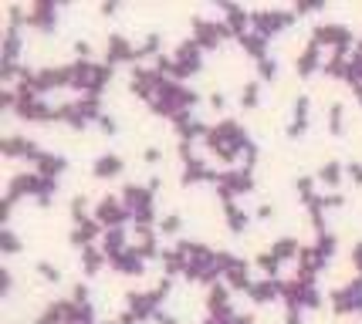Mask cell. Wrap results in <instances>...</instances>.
<instances>
[{
	"label": "cell",
	"mask_w": 362,
	"mask_h": 324,
	"mask_svg": "<svg viewBox=\"0 0 362 324\" xmlns=\"http://www.w3.org/2000/svg\"><path fill=\"white\" fill-rule=\"evenodd\" d=\"M119 196H122V203H126V210L136 227H153L156 223V203H153L156 193L149 189V183H126Z\"/></svg>",
	"instance_id": "obj_1"
},
{
	"label": "cell",
	"mask_w": 362,
	"mask_h": 324,
	"mask_svg": "<svg viewBox=\"0 0 362 324\" xmlns=\"http://www.w3.org/2000/svg\"><path fill=\"white\" fill-rule=\"evenodd\" d=\"M112 81V64L109 61H71V85L81 95H98L105 92V85Z\"/></svg>",
	"instance_id": "obj_2"
},
{
	"label": "cell",
	"mask_w": 362,
	"mask_h": 324,
	"mask_svg": "<svg viewBox=\"0 0 362 324\" xmlns=\"http://www.w3.org/2000/svg\"><path fill=\"white\" fill-rule=\"evenodd\" d=\"M214 186H217V196L223 203H230L234 196H244V193L254 189V172L251 166H227V169L217 172Z\"/></svg>",
	"instance_id": "obj_3"
},
{
	"label": "cell",
	"mask_w": 362,
	"mask_h": 324,
	"mask_svg": "<svg viewBox=\"0 0 362 324\" xmlns=\"http://www.w3.org/2000/svg\"><path fill=\"white\" fill-rule=\"evenodd\" d=\"M98 119H102V102L95 95H78V98L58 105V122H68V125H75V128H81V125H88V122H98Z\"/></svg>",
	"instance_id": "obj_4"
},
{
	"label": "cell",
	"mask_w": 362,
	"mask_h": 324,
	"mask_svg": "<svg viewBox=\"0 0 362 324\" xmlns=\"http://www.w3.org/2000/svg\"><path fill=\"white\" fill-rule=\"evenodd\" d=\"M284 304L288 311H301V308H318L322 304V291H318L315 280H301V277H288L284 280Z\"/></svg>",
	"instance_id": "obj_5"
},
{
	"label": "cell",
	"mask_w": 362,
	"mask_h": 324,
	"mask_svg": "<svg viewBox=\"0 0 362 324\" xmlns=\"http://www.w3.org/2000/svg\"><path fill=\"white\" fill-rule=\"evenodd\" d=\"M291 20H295V7H257V11H251V28L261 31L264 37L284 31Z\"/></svg>",
	"instance_id": "obj_6"
},
{
	"label": "cell",
	"mask_w": 362,
	"mask_h": 324,
	"mask_svg": "<svg viewBox=\"0 0 362 324\" xmlns=\"http://www.w3.org/2000/svg\"><path fill=\"white\" fill-rule=\"evenodd\" d=\"M173 61H176V81H183V78L197 75L204 68V47L197 44L193 37H183L173 51Z\"/></svg>",
	"instance_id": "obj_7"
},
{
	"label": "cell",
	"mask_w": 362,
	"mask_h": 324,
	"mask_svg": "<svg viewBox=\"0 0 362 324\" xmlns=\"http://www.w3.org/2000/svg\"><path fill=\"white\" fill-rule=\"evenodd\" d=\"M329 301L339 314H362V277H352L342 287H335L329 294Z\"/></svg>",
	"instance_id": "obj_8"
},
{
	"label": "cell",
	"mask_w": 362,
	"mask_h": 324,
	"mask_svg": "<svg viewBox=\"0 0 362 324\" xmlns=\"http://www.w3.org/2000/svg\"><path fill=\"white\" fill-rule=\"evenodd\" d=\"M95 220L105 227V230H112V227H126V220H132L126 210V203H122V196H102V200L95 203Z\"/></svg>",
	"instance_id": "obj_9"
},
{
	"label": "cell",
	"mask_w": 362,
	"mask_h": 324,
	"mask_svg": "<svg viewBox=\"0 0 362 324\" xmlns=\"http://www.w3.org/2000/svg\"><path fill=\"white\" fill-rule=\"evenodd\" d=\"M159 85H163V75H159L156 68L136 64V68L129 71V92L136 95V98H146V102H153V95L159 92Z\"/></svg>",
	"instance_id": "obj_10"
},
{
	"label": "cell",
	"mask_w": 362,
	"mask_h": 324,
	"mask_svg": "<svg viewBox=\"0 0 362 324\" xmlns=\"http://www.w3.org/2000/svg\"><path fill=\"white\" fill-rule=\"evenodd\" d=\"M312 41H315V44H329V47H335V51H349V47H352V28L335 24V20H325V24H315V28H312Z\"/></svg>",
	"instance_id": "obj_11"
},
{
	"label": "cell",
	"mask_w": 362,
	"mask_h": 324,
	"mask_svg": "<svg viewBox=\"0 0 362 324\" xmlns=\"http://www.w3.org/2000/svg\"><path fill=\"white\" fill-rule=\"evenodd\" d=\"M227 24H223V20H210V17H193V41H197V44L204 47H217L223 41V37H227Z\"/></svg>",
	"instance_id": "obj_12"
},
{
	"label": "cell",
	"mask_w": 362,
	"mask_h": 324,
	"mask_svg": "<svg viewBox=\"0 0 362 324\" xmlns=\"http://www.w3.org/2000/svg\"><path fill=\"white\" fill-rule=\"evenodd\" d=\"M105 61L115 64V61H139V47L129 41L122 31H112L105 37Z\"/></svg>",
	"instance_id": "obj_13"
},
{
	"label": "cell",
	"mask_w": 362,
	"mask_h": 324,
	"mask_svg": "<svg viewBox=\"0 0 362 324\" xmlns=\"http://www.w3.org/2000/svg\"><path fill=\"white\" fill-rule=\"evenodd\" d=\"M102 233H105V227L95 216H81V220H75V227H71V244L78 250H85V247H92L95 240H102Z\"/></svg>",
	"instance_id": "obj_14"
},
{
	"label": "cell",
	"mask_w": 362,
	"mask_h": 324,
	"mask_svg": "<svg viewBox=\"0 0 362 324\" xmlns=\"http://www.w3.org/2000/svg\"><path fill=\"white\" fill-rule=\"evenodd\" d=\"M183 186H189V183H214L217 179V169L210 166V162H204L200 155H187L183 159Z\"/></svg>",
	"instance_id": "obj_15"
},
{
	"label": "cell",
	"mask_w": 362,
	"mask_h": 324,
	"mask_svg": "<svg viewBox=\"0 0 362 324\" xmlns=\"http://www.w3.org/2000/svg\"><path fill=\"white\" fill-rule=\"evenodd\" d=\"M0 152L11 155V159H14V155H21V159H28V162H31V159L41 152V149H37V142H34V139L11 132V136H4V142H0Z\"/></svg>",
	"instance_id": "obj_16"
},
{
	"label": "cell",
	"mask_w": 362,
	"mask_h": 324,
	"mask_svg": "<svg viewBox=\"0 0 362 324\" xmlns=\"http://www.w3.org/2000/svg\"><path fill=\"white\" fill-rule=\"evenodd\" d=\"M251 301L254 304H271V301H278L284 294V280L281 277H261L251 284Z\"/></svg>",
	"instance_id": "obj_17"
},
{
	"label": "cell",
	"mask_w": 362,
	"mask_h": 324,
	"mask_svg": "<svg viewBox=\"0 0 362 324\" xmlns=\"http://www.w3.org/2000/svg\"><path fill=\"white\" fill-rule=\"evenodd\" d=\"M109 263L119 270V274H129V277H136V274H142V270H146V257L136 250V244H132V247H126L122 253L109 257Z\"/></svg>",
	"instance_id": "obj_18"
},
{
	"label": "cell",
	"mask_w": 362,
	"mask_h": 324,
	"mask_svg": "<svg viewBox=\"0 0 362 324\" xmlns=\"http://www.w3.org/2000/svg\"><path fill=\"white\" fill-rule=\"evenodd\" d=\"M54 20H58V7H54L51 0H34L31 7H28V24H34V28L51 31Z\"/></svg>",
	"instance_id": "obj_19"
},
{
	"label": "cell",
	"mask_w": 362,
	"mask_h": 324,
	"mask_svg": "<svg viewBox=\"0 0 362 324\" xmlns=\"http://www.w3.org/2000/svg\"><path fill=\"white\" fill-rule=\"evenodd\" d=\"M31 162H34V172H41L47 179H58V172H64V166H68V159L62 152H51V149H41Z\"/></svg>",
	"instance_id": "obj_20"
},
{
	"label": "cell",
	"mask_w": 362,
	"mask_h": 324,
	"mask_svg": "<svg viewBox=\"0 0 362 324\" xmlns=\"http://www.w3.org/2000/svg\"><path fill=\"white\" fill-rule=\"evenodd\" d=\"M295 68H298V75H315L318 68H325V64H322V44H315V41L308 37L305 47H301V54L295 58Z\"/></svg>",
	"instance_id": "obj_21"
},
{
	"label": "cell",
	"mask_w": 362,
	"mask_h": 324,
	"mask_svg": "<svg viewBox=\"0 0 362 324\" xmlns=\"http://www.w3.org/2000/svg\"><path fill=\"white\" fill-rule=\"evenodd\" d=\"M247 270H251V263L244 260V257H237V260L227 267V274H223V284H227L230 291H251L254 280H251V274H247Z\"/></svg>",
	"instance_id": "obj_22"
},
{
	"label": "cell",
	"mask_w": 362,
	"mask_h": 324,
	"mask_svg": "<svg viewBox=\"0 0 362 324\" xmlns=\"http://www.w3.org/2000/svg\"><path fill=\"white\" fill-rule=\"evenodd\" d=\"M206 311H210V314H227V311H234V304H230V287H227L223 280H217V284L206 287Z\"/></svg>",
	"instance_id": "obj_23"
},
{
	"label": "cell",
	"mask_w": 362,
	"mask_h": 324,
	"mask_svg": "<svg viewBox=\"0 0 362 324\" xmlns=\"http://www.w3.org/2000/svg\"><path fill=\"white\" fill-rule=\"evenodd\" d=\"M176 136H180V142H193V139H200V136H206L210 132V125H204L193 112H187V115H180L176 119Z\"/></svg>",
	"instance_id": "obj_24"
},
{
	"label": "cell",
	"mask_w": 362,
	"mask_h": 324,
	"mask_svg": "<svg viewBox=\"0 0 362 324\" xmlns=\"http://www.w3.org/2000/svg\"><path fill=\"white\" fill-rule=\"evenodd\" d=\"M98 247L105 250V257H115V253H122L126 247H132L126 240V227H112V230H105L102 240H98Z\"/></svg>",
	"instance_id": "obj_25"
},
{
	"label": "cell",
	"mask_w": 362,
	"mask_h": 324,
	"mask_svg": "<svg viewBox=\"0 0 362 324\" xmlns=\"http://www.w3.org/2000/svg\"><path fill=\"white\" fill-rule=\"evenodd\" d=\"M122 155L119 152H102L98 159H95V166H92V172L98 176V179H109V176H119L122 172Z\"/></svg>",
	"instance_id": "obj_26"
},
{
	"label": "cell",
	"mask_w": 362,
	"mask_h": 324,
	"mask_svg": "<svg viewBox=\"0 0 362 324\" xmlns=\"http://www.w3.org/2000/svg\"><path fill=\"white\" fill-rule=\"evenodd\" d=\"M237 41H240V44H244V51H247V54H251L254 61H261V58H268V37H264V34L261 31H247L244 34V37H237Z\"/></svg>",
	"instance_id": "obj_27"
},
{
	"label": "cell",
	"mask_w": 362,
	"mask_h": 324,
	"mask_svg": "<svg viewBox=\"0 0 362 324\" xmlns=\"http://www.w3.org/2000/svg\"><path fill=\"white\" fill-rule=\"evenodd\" d=\"M342 176H346V166L339 162V159H329V162H322L318 166V172H315V179L318 183H325V186H342Z\"/></svg>",
	"instance_id": "obj_28"
},
{
	"label": "cell",
	"mask_w": 362,
	"mask_h": 324,
	"mask_svg": "<svg viewBox=\"0 0 362 324\" xmlns=\"http://www.w3.org/2000/svg\"><path fill=\"white\" fill-rule=\"evenodd\" d=\"M271 253L278 257V260H298V253H301V244L295 240V236H278L274 244H271Z\"/></svg>",
	"instance_id": "obj_29"
},
{
	"label": "cell",
	"mask_w": 362,
	"mask_h": 324,
	"mask_svg": "<svg viewBox=\"0 0 362 324\" xmlns=\"http://www.w3.org/2000/svg\"><path fill=\"white\" fill-rule=\"evenodd\" d=\"M81 263H85V270H88V274H98V270H102V263H109V257H105V250L98 247V244H92V247L81 250Z\"/></svg>",
	"instance_id": "obj_30"
},
{
	"label": "cell",
	"mask_w": 362,
	"mask_h": 324,
	"mask_svg": "<svg viewBox=\"0 0 362 324\" xmlns=\"http://www.w3.org/2000/svg\"><path fill=\"white\" fill-rule=\"evenodd\" d=\"M223 213H227V227H230V233H240L244 227H247V210H240L237 200L223 203Z\"/></svg>",
	"instance_id": "obj_31"
},
{
	"label": "cell",
	"mask_w": 362,
	"mask_h": 324,
	"mask_svg": "<svg viewBox=\"0 0 362 324\" xmlns=\"http://www.w3.org/2000/svg\"><path fill=\"white\" fill-rule=\"evenodd\" d=\"M315 186H318L315 176H298V179H295V189H298V200L305 203V206H308V203H312V200L318 196V189H315Z\"/></svg>",
	"instance_id": "obj_32"
},
{
	"label": "cell",
	"mask_w": 362,
	"mask_h": 324,
	"mask_svg": "<svg viewBox=\"0 0 362 324\" xmlns=\"http://www.w3.org/2000/svg\"><path fill=\"white\" fill-rule=\"evenodd\" d=\"M312 247L318 250V257H322V260H329L332 253H335V233L332 230L315 233V244H312Z\"/></svg>",
	"instance_id": "obj_33"
},
{
	"label": "cell",
	"mask_w": 362,
	"mask_h": 324,
	"mask_svg": "<svg viewBox=\"0 0 362 324\" xmlns=\"http://www.w3.org/2000/svg\"><path fill=\"white\" fill-rule=\"evenodd\" d=\"M254 263H257V267L264 270V277H278V267H281V260H278V257H274L271 250H261V253L254 257Z\"/></svg>",
	"instance_id": "obj_34"
},
{
	"label": "cell",
	"mask_w": 362,
	"mask_h": 324,
	"mask_svg": "<svg viewBox=\"0 0 362 324\" xmlns=\"http://www.w3.org/2000/svg\"><path fill=\"white\" fill-rule=\"evenodd\" d=\"M159 44H163V34H159V31H149L139 41V44H136V47H139V58H146V54H156V58H159V54H163V51H159Z\"/></svg>",
	"instance_id": "obj_35"
},
{
	"label": "cell",
	"mask_w": 362,
	"mask_h": 324,
	"mask_svg": "<svg viewBox=\"0 0 362 324\" xmlns=\"http://www.w3.org/2000/svg\"><path fill=\"white\" fill-rule=\"evenodd\" d=\"M257 98H261V81H247V85L240 88V108H254Z\"/></svg>",
	"instance_id": "obj_36"
},
{
	"label": "cell",
	"mask_w": 362,
	"mask_h": 324,
	"mask_svg": "<svg viewBox=\"0 0 362 324\" xmlns=\"http://www.w3.org/2000/svg\"><path fill=\"white\" fill-rule=\"evenodd\" d=\"M342 119H346V105H342V102H332L329 105V128L332 132H342Z\"/></svg>",
	"instance_id": "obj_37"
},
{
	"label": "cell",
	"mask_w": 362,
	"mask_h": 324,
	"mask_svg": "<svg viewBox=\"0 0 362 324\" xmlns=\"http://www.w3.org/2000/svg\"><path fill=\"white\" fill-rule=\"evenodd\" d=\"M0 247H4V253H17V250H21V236H17L11 227H4V233H0Z\"/></svg>",
	"instance_id": "obj_38"
},
{
	"label": "cell",
	"mask_w": 362,
	"mask_h": 324,
	"mask_svg": "<svg viewBox=\"0 0 362 324\" xmlns=\"http://www.w3.org/2000/svg\"><path fill=\"white\" fill-rule=\"evenodd\" d=\"M274 75H278V61H274V58H261V61H257V78H261V81H271Z\"/></svg>",
	"instance_id": "obj_39"
},
{
	"label": "cell",
	"mask_w": 362,
	"mask_h": 324,
	"mask_svg": "<svg viewBox=\"0 0 362 324\" xmlns=\"http://www.w3.org/2000/svg\"><path fill=\"white\" fill-rule=\"evenodd\" d=\"M180 227H183V216L180 213H166L159 220V230L163 233H180Z\"/></svg>",
	"instance_id": "obj_40"
},
{
	"label": "cell",
	"mask_w": 362,
	"mask_h": 324,
	"mask_svg": "<svg viewBox=\"0 0 362 324\" xmlns=\"http://www.w3.org/2000/svg\"><path fill=\"white\" fill-rule=\"evenodd\" d=\"M37 274H41V277H45V280H54V284L62 280V270H58L54 263H47V260H41V263H37Z\"/></svg>",
	"instance_id": "obj_41"
},
{
	"label": "cell",
	"mask_w": 362,
	"mask_h": 324,
	"mask_svg": "<svg viewBox=\"0 0 362 324\" xmlns=\"http://www.w3.org/2000/svg\"><path fill=\"white\" fill-rule=\"evenodd\" d=\"M346 176H349V179H356V183H362V162H349Z\"/></svg>",
	"instance_id": "obj_42"
},
{
	"label": "cell",
	"mask_w": 362,
	"mask_h": 324,
	"mask_svg": "<svg viewBox=\"0 0 362 324\" xmlns=\"http://www.w3.org/2000/svg\"><path fill=\"white\" fill-rule=\"evenodd\" d=\"M254 213H257V220H271V216H274V206H271V203H261Z\"/></svg>",
	"instance_id": "obj_43"
},
{
	"label": "cell",
	"mask_w": 362,
	"mask_h": 324,
	"mask_svg": "<svg viewBox=\"0 0 362 324\" xmlns=\"http://www.w3.org/2000/svg\"><path fill=\"white\" fill-rule=\"evenodd\" d=\"M352 263H356V270H359V277H362V240L352 247Z\"/></svg>",
	"instance_id": "obj_44"
},
{
	"label": "cell",
	"mask_w": 362,
	"mask_h": 324,
	"mask_svg": "<svg viewBox=\"0 0 362 324\" xmlns=\"http://www.w3.org/2000/svg\"><path fill=\"white\" fill-rule=\"evenodd\" d=\"M281 324H301V311H284V321Z\"/></svg>",
	"instance_id": "obj_45"
},
{
	"label": "cell",
	"mask_w": 362,
	"mask_h": 324,
	"mask_svg": "<svg viewBox=\"0 0 362 324\" xmlns=\"http://www.w3.org/2000/svg\"><path fill=\"white\" fill-rule=\"evenodd\" d=\"M210 105H214V108H223V105H227L223 92H210Z\"/></svg>",
	"instance_id": "obj_46"
},
{
	"label": "cell",
	"mask_w": 362,
	"mask_h": 324,
	"mask_svg": "<svg viewBox=\"0 0 362 324\" xmlns=\"http://www.w3.org/2000/svg\"><path fill=\"white\" fill-rule=\"evenodd\" d=\"M98 125H102L105 132H115V119H112V115H102V119H98Z\"/></svg>",
	"instance_id": "obj_47"
},
{
	"label": "cell",
	"mask_w": 362,
	"mask_h": 324,
	"mask_svg": "<svg viewBox=\"0 0 362 324\" xmlns=\"http://www.w3.org/2000/svg\"><path fill=\"white\" fill-rule=\"evenodd\" d=\"M142 155H146V162H156V159H159V155H163V152H159L156 145H149V149H146V152H142Z\"/></svg>",
	"instance_id": "obj_48"
},
{
	"label": "cell",
	"mask_w": 362,
	"mask_h": 324,
	"mask_svg": "<svg viewBox=\"0 0 362 324\" xmlns=\"http://www.w3.org/2000/svg\"><path fill=\"white\" fill-rule=\"evenodd\" d=\"M359 102H362V95H359Z\"/></svg>",
	"instance_id": "obj_49"
}]
</instances>
